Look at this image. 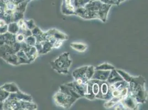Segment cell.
Segmentation results:
<instances>
[{"label": "cell", "mask_w": 148, "mask_h": 110, "mask_svg": "<svg viewBox=\"0 0 148 110\" xmlns=\"http://www.w3.org/2000/svg\"><path fill=\"white\" fill-rule=\"evenodd\" d=\"M111 6L99 0L91 1L84 6L76 8L75 15L84 19L99 18L105 22Z\"/></svg>", "instance_id": "6da1fadb"}, {"label": "cell", "mask_w": 148, "mask_h": 110, "mask_svg": "<svg viewBox=\"0 0 148 110\" xmlns=\"http://www.w3.org/2000/svg\"><path fill=\"white\" fill-rule=\"evenodd\" d=\"M80 98H81L80 95L66 84L60 86V91L56 94L54 97L56 104L64 108H69Z\"/></svg>", "instance_id": "7a4b0ae2"}, {"label": "cell", "mask_w": 148, "mask_h": 110, "mask_svg": "<svg viewBox=\"0 0 148 110\" xmlns=\"http://www.w3.org/2000/svg\"><path fill=\"white\" fill-rule=\"evenodd\" d=\"M130 94L139 104L144 103L147 97L145 89V80L141 77H132L129 83Z\"/></svg>", "instance_id": "3957f363"}, {"label": "cell", "mask_w": 148, "mask_h": 110, "mask_svg": "<svg viewBox=\"0 0 148 110\" xmlns=\"http://www.w3.org/2000/svg\"><path fill=\"white\" fill-rule=\"evenodd\" d=\"M69 53L65 52L60 55L55 61L50 62L53 69L59 73H69V68L72 63V61L69 58Z\"/></svg>", "instance_id": "277c9868"}, {"label": "cell", "mask_w": 148, "mask_h": 110, "mask_svg": "<svg viewBox=\"0 0 148 110\" xmlns=\"http://www.w3.org/2000/svg\"><path fill=\"white\" fill-rule=\"evenodd\" d=\"M99 86L100 80H89L87 83V92L85 97L90 100H93L99 92Z\"/></svg>", "instance_id": "5b68a950"}, {"label": "cell", "mask_w": 148, "mask_h": 110, "mask_svg": "<svg viewBox=\"0 0 148 110\" xmlns=\"http://www.w3.org/2000/svg\"><path fill=\"white\" fill-rule=\"evenodd\" d=\"M120 102L122 104L124 109L128 110H136L138 107V103L133 96L130 94L125 97L122 98Z\"/></svg>", "instance_id": "8992f818"}, {"label": "cell", "mask_w": 148, "mask_h": 110, "mask_svg": "<svg viewBox=\"0 0 148 110\" xmlns=\"http://www.w3.org/2000/svg\"><path fill=\"white\" fill-rule=\"evenodd\" d=\"M62 13L64 14H75L76 8L71 4V0H64L62 7Z\"/></svg>", "instance_id": "52a82bcc"}, {"label": "cell", "mask_w": 148, "mask_h": 110, "mask_svg": "<svg viewBox=\"0 0 148 110\" xmlns=\"http://www.w3.org/2000/svg\"><path fill=\"white\" fill-rule=\"evenodd\" d=\"M111 71H103V70H95L91 79L99 80L101 81H106Z\"/></svg>", "instance_id": "ba28073f"}, {"label": "cell", "mask_w": 148, "mask_h": 110, "mask_svg": "<svg viewBox=\"0 0 148 110\" xmlns=\"http://www.w3.org/2000/svg\"><path fill=\"white\" fill-rule=\"evenodd\" d=\"M87 67V66L83 67L80 68L74 71L73 73V75L75 80L80 79L84 80L87 83V81L88 80L87 79L86 77V71Z\"/></svg>", "instance_id": "9c48e42d"}, {"label": "cell", "mask_w": 148, "mask_h": 110, "mask_svg": "<svg viewBox=\"0 0 148 110\" xmlns=\"http://www.w3.org/2000/svg\"><path fill=\"white\" fill-rule=\"evenodd\" d=\"M124 80L123 78L121 76V75L118 73L116 70L112 69V71L110 72L108 79L106 80L110 84L116 83L118 81H123Z\"/></svg>", "instance_id": "30bf717a"}, {"label": "cell", "mask_w": 148, "mask_h": 110, "mask_svg": "<svg viewBox=\"0 0 148 110\" xmlns=\"http://www.w3.org/2000/svg\"><path fill=\"white\" fill-rule=\"evenodd\" d=\"M71 47L79 52H84L86 49L87 45L82 43H73L71 44Z\"/></svg>", "instance_id": "8fae6325"}, {"label": "cell", "mask_w": 148, "mask_h": 110, "mask_svg": "<svg viewBox=\"0 0 148 110\" xmlns=\"http://www.w3.org/2000/svg\"><path fill=\"white\" fill-rule=\"evenodd\" d=\"M114 67L110 65L108 63H103L99 66L96 67L95 68V70H103V71H107V70H112L114 69Z\"/></svg>", "instance_id": "7c38bea8"}, {"label": "cell", "mask_w": 148, "mask_h": 110, "mask_svg": "<svg viewBox=\"0 0 148 110\" xmlns=\"http://www.w3.org/2000/svg\"><path fill=\"white\" fill-rule=\"evenodd\" d=\"M91 0H75L74 3L75 8H79V7H82L86 5L87 3L90 2Z\"/></svg>", "instance_id": "4fadbf2b"}, {"label": "cell", "mask_w": 148, "mask_h": 110, "mask_svg": "<svg viewBox=\"0 0 148 110\" xmlns=\"http://www.w3.org/2000/svg\"><path fill=\"white\" fill-rule=\"evenodd\" d=\"M95 72V68L93 66H87L86 71V77L89 80L91 79Z\"/></svg>", "instance_id": "5bb4252c"}]
</instances>
